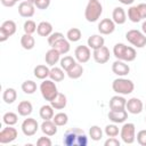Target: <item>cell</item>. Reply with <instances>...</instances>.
<instances>
[{"mask_svg": "<svg viewBox=\"0 0 146 146\" xmlns=\"http://www.w3.org/2000/svg\"><path fill=\"white\" fill-rule=\"evenodd\" d=\"M110 121L113 123H123L128 119V111L127 110H120V111H113L111 110L107 114Z\"/></svg>", "mask_w": 146, "mask_h": 146, "instance_id": "cell-17", "label": "cell"}, {"mask_svg": "<svg viewBox=\"0 0 146 146\" xmlns=\"http://www.w3.org/2000/svg\"><path fill=\"white\" fill-rule=\"evenodd\" d=\"M17 30L16 23L11 19L5 21L0 26V42H5L9 36L14 35Z\"/></svg>", "mask_w": 146, "mask_h": 146, "instance_id": "cell-7", "label": "cell"}, {"mask_svg": "<svg viewBox=\"0 0 146 146\" xmlns=\"http://www.w3.org/2000/svg\"><path fill=\"white\" fill-rule=\"evenodd\" d=\"M60 39H64V34L60 33V32H54V33H51V34L48 36V43H49V46L51 47L55 42H57V41L60 40Z\"/></svg>", "mask_w": 146, "mask_h": 146, "instance_id": "cell-42", "label": "cell"}, {"mask_svg": "<svg viewBox=\"0 0 146 146\" xmlns=\"http://www.w3.org/2000/svg\"><path fill=\"white\" fill-rule=\"evenodd\" d=\"M34 7L35 6L32 2H29L26 0L22 1L19 3V6H18V14L24 18H30V17H32L34 15V11H35Z\"/></svg>", "mask_w": 146, "mask_h": 146, "instance_id": "cell-16", "label": "cell"}, {"mask_svg": "<svg viewBox=\"0 0 146 146\" xmlns=\"http://www.w3.org/2000/svg\"><path fill=\"white\" fill-rule=\"evenodd\" d=\"M104 43H105V39L99 34H94V35L89 36L87 40V46L92 50H96V49L103 47Z\"/></svg>", "mask_w": 146, "mask_h": 146, "instance_id": "cell-22", "label": "cell"}, {"mask_svg": "<svg viewBox=\"0 0 146 146\" xmlns=\"http://www.w3.org/2000/svg\"><path fill=\"white\" fill-rule=\"evenodd\" d=\"M41 131L46 136H54L57 133V125L52 120H43V122L40 125Z\"/></svg>", "mask_w": 146, "mask_h": 146, "instance_id": "cell-20", "label": "cell"}, {"mask_svg": "<svg viewBox=\"0 0 146 146\" xmlns=\"http://www.w3.org/2000/svg\"><path fill=\"white\" fill-rule=\"evenodd\" d=\"M51 48H55L56 50H58V51L60 52V55H65V54H67V52L70 51L71 46H70L68 40H66V39L64 38V39H60V40H58L57 42H55V43L51 46Z\"/></svg>", "mask_w": 146, "mask_h": 146, "instance_id": "cell-26", "label": "cell"}, {"mask_svg": "<svg viewBox=\"0 0 146 146\" xmlns=\"http://www.w3.org/2000/svg\"><path fill=\"white\" fill-rule=\"evenodd\" d=\"M36 145L38 146H51L52 145V141L50 140L49 137H40L36 140Z\"/></svg>", "mask_w": 146, "mask_h": 146, "instance_id": "cell-45", "label": "cell"}, {"mask_svg": "<svg viewBox=\"0 0 146 146\" xmlns=\"http://www.w3.org/2000/svg\"><path fill=\"white\" fill-rule=\"evenodd\" d=\"M40 92L43 99L50 103L58 95V90H57V86L55 84V81H52L51 79L50 80L44 79L40 84Z\"/></svg>", "mask_w": 146, "mask_h": 146, "instance_id": "cell-4", "label": "cell"}, {"mask_svg": "<svg viewBox=\"0 0 146 146\" xmlns=\"http://www.w3.org/2000/svg\"><path fill=\"white\" fill-rule=\"evenodd\" d=\"M36 24H35V22L34 21H32V19H27L25 23H24V25H23V30H24V32L26 33V34H33L35 31H36Z\"/></svg>", "mask_w": 146, "mask_h": 146, "instance_id": "cell-41", "label": "cell"}, {"mask_svg": "<svg viewBox=\"0 0 146 146\" xmlns=\"http://www.w3.org/2000/svg\"><path fill=\"white\" fill-rule=\"evenodd\" d=\"M18 1H21V0H16V2H18Z\"/></svg>", "mask_w": 146, "mask_h": 146, "instance_id": "cell-53", "label": "cell"}, {"mask_svg": "<svg viewBox=\"0 0 146 146\" xmlns=\"http://www.w3.org/2000/svg\"><path fill=\"white\" fill-rule=\"evenodd\" d=\"M54 107L51 105H42L40 107V111H39V115L42 120H52L55 113H54Z\"/></svg>", "mask_w": 146, "mask_h": 146, "instance_id": "cell-29", "label": "cell"}, {"mask_svg": "<svg viewBox=\"0 0 146 146\" xmlns=\"http://www.w3.org/2000/svg\"><path fill=\"white\" fill-rule=\"evenodd\" d=\"M88 1H97V0H88Z\"/></svg>", "mask_w": 146, "mask_h": 146, "instance_id": "cell-52", "label": "cell"}, {"mask_svg": "<svg viewBox=\"0 0 146 146\" xmlns=\"http://www.w3.org/2000/svg\"><path fill=\"white\" fill-rule=\"evenodd\" d=\"M145 122H146V117H145Z\"/></svg>", "mask_w": 146, "mask_h": 146, "instance_id": "cell-54", "label": "cell"}, {"mask_svg": "<svg viewBox=\"0 0 146 146\" xmlns=\"http://www.w3.org/2000/svg\"><path fill=\"white\" fill-rule=\"evenodd\" d=\"M112 19L117 25L124 24L127 21V14H125L124 9L122 7H115L113 9V13H112Z\"/></svg>", "mask_w": 146, "mask_h": 146, "instance_id": "cell-21", "label": "cell"}, {"mask_svg": "<svg viewBox=\"0 0 146 146\" xmlns=\"http://www.w3.org/2000/svg\"><path fill=\"white\" fill-rule=\"evenodd\" d=\"M81 36H82V33H81L80 29H78V27H72V29H70V30L67 31V33H66V39H67L68 41H71V42H76V41H79V40L81 39Z\"/></svg>", "mask_w": 146, "mask_h": 146, "instance_id": "cell-33", "label": "cell"}, {"mask_svg": "<svg viewBox=\"0 0 146 146\" xmlns=\"http://www.w3.org/2000/svg\"><path fill=\"white\" fill-rule=\"evenodd\" d=\"M36 33L40 36H49L52 33V25H51V23H49L47 21L40 22L38 24V27H36Z\"/></svg>", "mask_w": 146, "mask_h": 146, "instance_id": "cell-23", "label": "cell"}, {"mask_svg": "<svg viewBox=\"0 0 146 146\" xmlns=\"http://www.w3.org/2000/svg\"><path fill=\"white\" fill-rule=\"evenodd\" d=\"M22 131L26 137H32L39 130V123L33 117H27L22 123Z\"/></svg>", "mask_w": 146, "mask_h": 146, "instance_id": "cell-8", "label": "cell"}, {"mask_svg": "<svg viewBox=\"0 0 146 146\" xmlns=\"http://www.w3.org/2000/svg\"><path fill=\"white\" fill-rule=\"evenodd\" d=\"M112 89L114 92H116L117 95H129L135 89V84L131 80L125 79L123 76H120L117 79H115L112 83Z\"/></svg>", "mask_w": 146, "mask_h": 146, "instance_id": "cell-2", "label": "cell"}, {"mask_svg": "<svg viewBox=\"0 0 146 146\" xmlns=\"http://www.w3.org/2000/svg\"><path fill=\"white\" fill-rule=\"evenodd\" d=\"M122 5H127V6H131L133 2H135V0H119Z\"/></svg>", "mask_w": 146, "mask_h": 146, "instance_id": "cell-49", "label": "cell"}, {"mask_svg": "<svg viewBox=\"0 0 146 146\" xmlns=\"http://www.w3.org/2000/svg\"><path fill=\"white\" fill-rule=\"evenodd\" d=\"M127 99L121 95H115L110 99V108L113 111H120L125 110Z\"/></svg>", "mask_w": 146, "mask_h": 146, "instance_id": "cell-18", "label": "cell"}, {"mask_svg": "<svg viewBox=\"0 0 146 146\" xmlns=\"http://www.w3.org/2000/svg\"><path fill=\"white\" fill-rule=\"evenodd\" d=\"M2 121H3V123L7 124V125H14V124L17 123L18 116H17V114L14 113V112H7V113H5L3 116H2Z\"/></svg>", "mask_w": 146, "mask_h": 146, "instance_id": "cell-38", "label": "cell"}, {"mask_svg": "<svg viewBox=\"0 0 146 146\" xmlns=\"http://www.w3.org/2000/svg\"><path fill=\"white\" fill-rule=\"evenodd\" d=\"M113 55L116 59L123 60V62H132L137 57V51L133 47L127 46L124 43H116L113 48Z\"/></svg>", "mask_w": 146, "mask_h": 146, "instance_id": "cell-1", "label": "cell"}, {"mask_svg": "<svg viewBox=\"0 0 146 146\" xmlns=\"http://www.w3.org/2000/svg\"><path fill=\"white\" fill-rule=\"evenodd\" d=\"M112 72H113L115 75H117V76H125V75L129 74L130 67H129V65L127 64V62L116 59V60L112 64Z\"/></svg>", "mask_w": 146, "mask_h": 146, "instance_id": "cell-14", "label": "cell"}, {"mask_svg": "<svg viewBox=\"0 0 146 146\" xmlns=\"http://www.w3.org/2000/svg\"><path fill=\"white\" fill-rule=\"evenodd\" d=\"M66 74H67V76H68L70 79H73V80L79 79V78H81L82 74H83V67H82V65H81L80 63L76 62V63L66 72Z\"/></svg>", "mask_w": 146, "mask_h": 146, "instance_id": "cell-27", "label": "cell"}, {"mask_svg": "<svg viewBox=\"0 0 146 146\" xmlns=\"http://www.w3.org/2000/svg\"><path fill=\"white\" fill-rule=\"evenodd\" d=\"M17 98V92L14 88H7L2 94V99L6 104H13Z\"/></svg>", "mask_w": 146, "mask_h": 146, "instance_id": "cell-32", "label": "cell"}, {"mask_svg": "<svg viewBox=\"0 0 146 146\" xmlns=\"http://www.w3.org/2000/svg\"><path fill=\"white\" fill-rule=\"evenodd\" d=\"M49 78L55 81V82H60L64 80L65 78V73H64V70L62 67H56V66H52L50 68V73H49Z\"/></svg>", "mask_w": 146, "mask_h": 146, "instance_id": "cell-31", "label": "cell"}, {"mask_svg": "<svg viewBox=\"0 0 146 146\" xmlns=\"http://www.w3.org/2000/svg\"><path fill=\"white\" fill-rule=\"evenodd\" d=\"M17 112L21 116H29L33 112V106L29 100H22L17 106Z\"/></svg>", "mask_w": 146, "mask_h": 146, "instance_id": "cell-24", "label": "cell"}, {"mask_svg": "<svg viewBox=\"0 0 146 146\" xmlns=\"http://www.w3.org/2000/svg\"><path fill=\"white\" fill-rule=\"evenodd\" d=\"M104 132L107 137H116L120 131H119V127L116 125V123H113V124H107L105 127Z\"/></svg>", "mask_w": 146, "mask_h": 146, "instance_id": "cell-40", "label": "cell"}, {"mask_svg": "<svg viewBox=\"0 0 146 146\" xmlns=\"http://www.w3.org/2000/svg\"><path fill=\"white\" fill-rule=\"evenodd\" d=\"M21 46L25 49V50H31L34 48L35 46V40L32 36V34H26L24 33L21 38Z\"/></svg>", "mask_w": 146, "mask_h": 146, "instance_id": "cell-30", "label": "cell"}, {"mask_svg": "<svg viewBox=\"0 0 146 146\" xmlns=\"http://www.w3.org/2000/svg\"><path fill=\"white\" fill-rule=\"evenodd\" d=\"M141 31H143V33L146 35V21H144L143 24H141Z\"/></svg>", "mask_w": 146, "mask_h": 146, "instance_id": "cell-50", "label": "cell"}, {"mask_svg": "<svg viewBox=\"0 0 146 146\" xmlns=\"http://www.w3.org/2000/svg\"><path fill=\"white\" fill-rule=\"evenodd\" d=\"M128 18L132 23H138V22L141 21V17H140V14H139V10H138L137 6H130L129 7V9H128Z\"/></svg>", "mask_w": 146, "mask_h": 146, "instance_id": "cell-34", "label": "cell"}, {"mask_svg": "<svg viewBox=\"0 0 146 146\" xmlns=\"http://www.w3.org/2000/svg\"><path fill=\"white\" fill-rule=\"evenodd\" d=\"M52 121L56 123L57 127H64V125H66L67 122H68V116H67L66 113L59 112V113H57V114L54 115Z\"/></svg>", "mask_w": 146, "mask_h": 146, "instance_id": "cell-37", "label": "cell"}, {"mask_svg": "<svg viewBox=\"0 0 146 146\" xmlns=\"http://www.w3.org/2000/svg\"><path fill=\"white\" fill-rule=\"evenodd\" d=\"M120 137L124 144H132L136 140V127L133 123H124L120 130Z\"/></svg>", "mask_w": 146, "mask_h": 146, "instance_id": "cell-6", "label": "cell"}, {"mask_svg": "<svg viewBox=\"0 0 146 146\" xmlns=\"http://www.w3.org/2000/svg\"><path fill=\"white\" fill-rule=\"evenodd\" d=\"M81 132H83V130H81L80 128H72V129L67 130L64 133L63 144L65 146H76V139Z\"/></svg>", "mask_w": 146, "mask_h": 146, "instance_id": "cell-11", "label": "cell"}, {"mask_svg": "<svg viewBox=\"0 0 146 146\" xmlns=\"http://www.w3.org/2000/svg\"><path fill=\"white\" fill-rule=\"evenodd\" d=\"M98 31L100 34H104V35H108V34H112L114 31H115V23L113 19L111 18H104L99 22L98 24Z\"/></svg>", "mask_w": 146, "mask_h": 146, "instance_id": "cell-15", "label": "cell"}, {"mask_svg": "<svg viewBox=\"0 0 146 146\" xmlns=\"http://www.w3.org/2000/svg\"><path fill=\"white\" fill-rule=\"evenodd\" d=\"M44 60H46V64L48 66H51L52 67V66H55L60 60V52L58 50H56L55 48H51V49H49L46 52Z\"/></svg>", "mask_w": 146, "mask_h": 146, "instance_id": "cell-19", "label": "cell"}, {"mask_svg": "<svg viewBox=\"0 0 146 146\" xmlns=\"http://www.w3.org/2000/svg\"><path fill=\"white\" fill-rule=\"evenodd\" d=\"M120 140L116 139V137H108L107 140H105L104 145L105 146H120Z\"/></svg>", "mask_w": 146, "mask_h": 146, "instance_id": "cell-46", "label": "cell"}, {"mask_svg": "<svg viewBox=\"0 0 146 146\" xmlns=\"http://www.w3.org/2000/svg\"><path fill=\"white\" fill-rule=\"evenodd\" d=\"M89 137L94 141H98V140H100L103 138V130L98 125H92L89 129Z\"/></svg>", "mask_w": 146, "mask_h": 146, "instance_id": "cell-39", "label": "cell"}, {"mask_svg": "<svg viewBox=\"0 0 146 146\" xmlns=\"http://www.w3.org/2000/svg\"><path fill=\"white\" fill-rule=\"evenodd\" d=\"M136 138H137V141H138L139 145L146 146V130H140V131H138Z\"/></svg>", "mask_w": 146, "mask_h": 146, "instance_id": "cell-43", "label": "cell"}, {"mask_svg": "<svg viewBox=\"0 0 146 146\" xmlns=\"http://www.w3.org/2000/svg\"><path fill=\"white\" fill-rule=\"evenodd\" d=\"M34 76L39 80H44L49 76V73H50V70L47 65H36L34 67Z\"/></svg>", "mask_w": 146, "mask_h": 146, "instance_id": "cell-28", "label": "cell"}, {"mask_svg": "<svg viewBox=\"0 0 146 146\" xmlns=\"http://www.w3.org/2000/svg\"><path fill=\"white\" fill-rule=\"evenodd\" d=\"M67 104V98L64 94L58 92V95L50 102V105L55 108V110H63Z\"/></svg>", "mask_w": 146, "mask_h": 146, "instance_id": "cell-25", "label": "cell"}, {"mask_svg": "<svg viewBox=\"0 0 146 146\" xmlns=\"http://www.w3.org/2000/svg\"><path fill=\"white\" fill-rule=\"evenodd\" d=\"M145 108H146V106H145Z\"/></svg>", "mask_w": 146, "mask_h": 146, "instance_id": "cell-55", "label": "cell"}, {"mask_svg": "<svg viewBox=\"0 0 146 146\" xmlns=\"http://www.w3.org/2000/svg\"><path fill=\"white\" fill-rule=\"evenodd\" d=\"M125 110L128 111V113L130 114H139L143 112L144 110V104L143 102L137 98V97H132L129 100H127V105H125Z\"/></svg>", "mask_w": 146, "mask_h": 146, "instance_id": "cell-13", "label": "cell"}, {"mask_svg": "<svg viewBox=\"0 0 146 146\" xmlns=\"http://www.w3.org/2000/svg\"><path fill=\"white\" fill-rule=\"evenodd\" d=\"M74 57L78 60V63L80 64H84L87 62H89L90 57H91V51L90 48L88 46H78L74 50Z\"/></svg>", "mask_w": 146, "mask_h": 146, "instance_id": "cell-10", "label": "cell"}, {"mask_svg": "<svg viewBox=\"0 0 146 146\" xmlns=\"http://www.w3.org/2000/svg\"><path fill=\"white\" fill-rule=\"evenodd\" d=\"M92 57H94V60L97 64H105V63H107L110 60V57H111L110 49L106 46H103V47L94 50Z\"/></svg>", "mask_w": 146, "mask_h": 146, "instance_id": "cell-12", "label": "cell"}, {"mask_svg": "<svg viewBox=\"0 0 146 146\" xmlns=\"http://www.w3.org/2000/svg\"><path fill=\"white\" fill-rule=\"evenodd\" d=\"M102 14H103V6L98 0L88 2L87 7L84 9V18L88 22H90V23L97 22Z\"/></svg>", "mask_w": 146, "mask_h": 146, "instance_id": "cell-3", "label": "cell"}, {"mask_svg": "<svg viewBox=\"0 0 146 146\" xmlns=\"http://www.w3.org/2000/svg\"><path fill=\"white\" fill-rule=\"evenodd\" d=\"M17 135L18 132L16 128H13V125H7L0 131V144L5 145V144L13 143L17 138Z\"/></svg>", "mask_w": 146, "mask_h": 146, "instance_id": "cell-9", "label": "cell"}, {"mask_svg": "<svg viewBox=\"0 0 146 146\" xmlns=\"http://www.w3.org/2000/svg\"><path fill=\"white\" fill-rule=\"evenodd\" d=\"M75 63H76V60H75V58H73L72 56H64V57L60 58V60H59L60 67H62L65 72H67Z\"/></svg>", "mask_w": 146, "mask_h": 146, "instance_id": "cell-36", "label": "cell"}, {"mask_svg": "<svg viewBox=\"0 0 146 146\" xmlns=\"http://www.w3.org/2000/svg\"><path fill=\"white\" fill-rule=\"evenodd\" d=\"M22 90L26 95H32L36 91V83L32 80H26L22 83Z\"/></svg>", "mask_w": 146, "mask_h": 146, "instance_id": "cell-35", "label": "cell"}, {"mask_svg": "<svg viewBox=\"0 0 146 146\" xmlns=\"http://www.w3.org/2000/svg\"><path fill=\"white\" fill-rule=\"evenodd\" d=\"M0 1L5 7H14L16 5V0H0Z\"/></svg>", "mask_w": 146, "mask_h": 146, "instance_id": "cell-48", "label": "cell"}, {"mask_svg": "<svg viewBox=\"0 0 146 146\" xmlns=\"http://www.w3.org/2000/svg\"><path fill=\"white\" fill-rule=\"evenodd\" d=\"M26 1H29V2H32V3H35V1H36V0H26Z\"/></svg>", "mask_w": 146, "mask_h": 146, "instance_id": "cell-51", "label": "cell"}, {"mask_svg": "<svg viewBox=\"0 0 146 146\" xmlns=\"http://www.w3.org/2000/svg\"><path fill=\"white\" fill-rule=\"evenodd\" d=\"M138 7V10H139V14H140V17L141 19H146V3H139L137 5Z\"/></svg>", "mask_w": 146, "mask_h": 146, "instance_id": "cell-47", "label": "cell"}, {"mask_svg": "<svg viewBox=\"0 0 146 146\" xmlns=\"http://www.w3.org/2000/svg\"><path fill=\"white\" fill-rule=\"evenodd\" d=\"M125 39L129 43L137 48H144L146 46V35L139 30H129L125 33Z\"/></svg>", "mask_w": 146, "mask_h": 146, "instance_id": "cell-5", "label": "cell"}, {"mask_svg": "<svg viewBox=\"0 0 146 146\" xmlns=\"http://www.w3.org/2000/svg\"><path fill=\"white\" fill-rule=\"evenodd\" d=\"M34 6L38 8V9H41V10H44L47 9L49 6H50V0H36Z\"/></svg>", "mask_w": 146, "mask_h": 146, "instance_id": "cell-44", "label": "cell"}]
</instances>
